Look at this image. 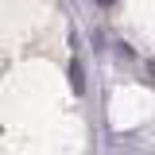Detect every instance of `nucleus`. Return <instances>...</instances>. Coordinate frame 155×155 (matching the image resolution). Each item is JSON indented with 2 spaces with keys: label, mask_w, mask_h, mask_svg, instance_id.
I'll return each mask as SVG.
<instances>
[{
  "label": "nucleus",
  "mask_w": 155,
  "mask_h": 155,
  "mask_svg": "<svg viewBox=\"0 0 155 155\" xmlns=\"http://www.w3.org/2000/svg\"><path fill=\"white\" fill-rule=\"evenodd\" d=\"M97 4H116V0H97Z\"/></svg>",
  "instance_id": "obj_2"
},
{
  "label": "nucleus",
  "mask_w": 155,
  "mask_h": 155,
  "mask_svg": "<svg viewBox=\"0 0 155 155\" xmlns=\"http://www.w3.org/2000/svg\"><path fill=\"white\" fill-rule=\"evenodd\" d=\"M70 81H74V89H78V93L85 89V74H81V62H74V66H70Z\"/></svg>",
  "instance_id": "obj_1"
}]
</instances>
